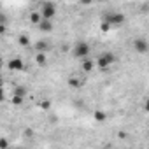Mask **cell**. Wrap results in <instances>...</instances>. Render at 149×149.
Returning a JSON list of instances; mask_svg holds the SVG:
<instances>
[{
    "mask_svg": "<svg viewBox=\"0 0 149 149\" xmlns=\"http://www.w3.org/2000/svg\"><path fill=\"white\" fill-rule=\"evenodd\" d=\"M35 49H37V53H46V51L49 49V44H47L46 40H39V42L35 44Z\"/></svg>",
    "mask_w": 149,
    "mask_h": 149,
    "instance_id": "obj_8",
    "label": "cell"
},
{
    "mask_svg": "<svg viewBox=\"0 0 149 149\" xmlns=\"http://www.w3.org/2000/svg\"><path fill=\"white\" fill-rule=\"evenodd\" d=\"M133 47H135V51H137V53H140V54H144V53H147V51H149V44H147V40H146V39H135Z\"/></svg>",
    "mask_w": 149,
    "mask_h": 149,
    "instance_id": "obj_5",
    "label": "cell"
},
{
    "mask_svg": "<svg viewBox=\"0 0 149 149\" xmlns=\"http://www.w3.org/2000/svg\"><path fill=\"white\" fill-rule=\"evenodd\" d=\"M7 147H9L7 139H2V140H0V149H7Z\"/></svg>",
    "mask_w": 149,
    "mask_h": 149,
    "instance_id": "obj_17",
    "label": "cell"
},
{
    "mask_svg": "<svg viewBox=\"0 0 149 149\" xmlns=\"http://www.w3.org/2000/svg\"><path fill=\"white\" fill-rule=\"evenodd\" d=\"M30 21H32L33 25H40V21H42V14H40V13H32V14H30Z\"/></svg>",
    "mask_w": 149,
    "mask_h": 149,
    "instance_id": "obj_9",
    "label": "cell"
},
{
    "mask_svg": "<svg viewBox=\"0 0 149 149\" xmlns=\"http://www.w3.org/2000/svg\"><path fill=\"white\" fill-rule=\"evenodd\" d=\"M144 109L149 112V98H146V104H144Z\"/></svg>",
    "mask_w": 149,
    "mask_h": 149,
    "instance_id": "obj_20",
    "label": "cell"
},
{
    "mask_svg": "<svg viewBox=\"0 0 149 149\" xmlns=\"http://www.w3.org/2000/svg\"><path fill=\"white\" fill-rule=\"evenodd\" d=\"M90 51H91L90 49V44L84 42V40H79L76 44V47H74V56L79 58V60H86L90 56Z\"/></svg>",
    "mask_w": 149,
    "mask_h": 149,
    "instance_id": "obj_1",
    "label": "cell"
},
{
    "mask_svg": "<svg viewBox=\"0 0 149 149\" xmlns=\"http://www.w3.org/2000/svg\"><path fill=\"white\" fill-rule=\"evenodd\" d=\"M111 28H112V26H111L109 23H105V21L102 23V30H104V32H107V30H111Z\"/></svg>",
    "mask_w": 149,
    "mask_h": 149,
    "instance_id": "obj_18",
    "label": "cell"
},
{
    "mask_svg": "<svg viewBox=\"0 0 149 149\" xmlns=\"http://www.w3.org/2000/svg\"><path fill=\"white\" fill-rule=\"evenodd\" d=\"M14 95H16V97H21V98H25V95H26V90H25L23 86H18V88L14 90Z\"/></svg>",
    "mask_w": 149,
    "mask_h": 149,
    "instance_id": "obj_12",
    "label": "cell"
},
{
    "mask_svg": "<svg viewBox=\"0 0 149 149\" xmlns=\"http://www.w3.org/2000/svg\"><path fill=\"white\" fill-rule=\"evenodd\" d=\"M40 14H42V19L53 21V18L56 16V6L51 4V2H44L42 4V9H40Z\"/></svg>",
    "mask_w": 149,
    "mask_h": 149,
    "instance_id": "obj_3",
    "label": "cell"
},
{
    "mask_svg": "<svg viewBox=\"0 0 149 149\" xmlns=\"http://www.w3.org/2000/svg\"><path fill=\"white\" fill-rule=\"evenodd\" d=\"M105 118H107V116H105L104 111H97V112H95V119H97V121H105Z\"/></svg>",
    "mask_w": 149,
    "mask_h": 149,
    "instance_id": "obj_14",
    "label": "cell"
},
{
    "mask_svg": "<svg viewBox=\"0 0 149 149\" xmlns=\"http://www.w3.org/2000/svg\"><path fill=\"white\" fill-rule=\"evenodd\" d=\"M18 40H19V44H21V46H28V42H30V39H28L26 35H21Z\"/></svg>",
    "mask_w": 149,
    "mask_h": 149,
    "instance_id": "obj_15",
    "label": "cell"
},
{
    "mask_svg": "<svg viewBox=\"0 0 149 149\" xmlns=\"http://www.w3.org/2000/svg\"><path fill=\"white\" fill-rule=\"evenodd\" d=\"M104 21L109 23L114 28V26H119V25L125 23V14H121V13H107L105 18H104Z\"/></svg>",
    "mask_w": 149,
    "mask_h": 149,
    "instance_id": "obj_2",
    "label": "cell"
},
{
    "mask_svg": "<svg viewBox=\"0 0 149 149\" xmlns=\"http://www.w3.org/2000/svg\"><path fill=\"white\" fill-rule=\"evenodd\" d=\"M68 84H70L72 88H79V86H81V81H79L77 77H70V79H68Z\"/></svg>",
    "mask_w": 149,
    "mask_h": 149,
    "instance_id": "obj_13",
    "label": "cell"
},
{
    "mask_svg": "<svg viewBox=\"0 0 149 149\" xmlns=\"http://www.w3.org/2000/svg\"><path fill=\"white\" fill-rule=\"evenodd\" d=\"M7 65H9V68H11V70H23V67H25L21 58H13V60H9V63H7Z\"/></svg>",
    "mask_w": 149,
    "mask_h": 149,
    "instance_id": "obj_6",
    "label": "cell"
},
{
    "mask_svg": "<svg viewBox=\"0 0 149 149\" xmlns=\"http://www.w3.org/2000/svg\"><path fill=\"white\" fill-rule=\"evenodd\" d=\"M39 28H40L42 32H51V30H53V21H49V19H42L40 25H39Z\"/></svg>",
    "mask_w": 149,
    "mask_h": 149,
    "instance_id": "obj_7",
    "label": "cell"
},
{
    "mask_svg": "<svg viewBox=\"0 0 149 149\" xmlns=\"http://www.w3.org/2000/svg\"><path fill=\"white\" fill-rule=\"evenodd\" d=\"M114 60H116V56L112 54V53H104V54H100L98 56V60H97V65H98V68H109L112 63H114Z\"/></svg>",
    "mask_w": 149,
    "mask_h": 149,
    "instance_id": "obj_4",
    "label": "cell"
},
{
    "mask_svg": "<svg viewBox=\"0 0 149 149\" xmlns=\"http://www.w3.org/2000/svg\"><path fill=\"white\" fill-rule=\"evenodd\" d=\"M13 104H14V105H21V104H23V98H21V97L13 95Z\"/></svg>",
    "mask_w": 149,
    "mask_h": 149,
    "instance_id": "obj_16",
    "label": "cell"
},
{
    "mask_svg": "<svg viewBox=\"0 0 149 149\" xmlns=\"http://www.w3.org/2000/svg\"><path fill=\"white\" fill-rule=\"evenodd\" d=\"M40 107L42 109H49V102H40Z\"/></svg>",
    "mask_w": 149,
    "mask_h": 149,
    "instance_id": "obj_19",
    "label": "cell"
},
{
    "mask_svg": "<svg viewBox=\"0 0 149 149\" xmlns=\"http://www.w3.org/2000/svg\"><path fill=\"white\" fill-rule=\"evenodd\" d=\"M35 61H37L39 65H46V53H37Z\"/></svg>",
    "mask_w": 149,
    "mask_h": 149,
    "instance_id": "obj_11",
    "label": "cell"
},
{
    "mask_svg": "<svg viewBox=\"0 0 149 149\" xmlns=\"http://www.w3.org/2000/svg\"><path fill=\"white\" fill-rule=\"evenodd\" d=\"M83 70H84V72H91V70H93V61H91L90 58L83 60Z\"/></svg>",
    "mask_w": 149,
    "mask_h": 149,
    "instance_id": "obj_10",
    "label": "cell"
}]
</instances>
